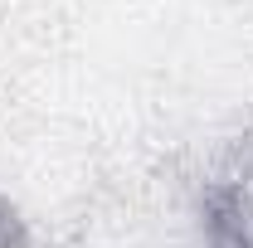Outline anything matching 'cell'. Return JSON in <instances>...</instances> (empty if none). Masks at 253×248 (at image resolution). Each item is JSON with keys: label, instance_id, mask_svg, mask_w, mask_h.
Wrapping results in <instances>:
<instances>
[{"label": "cell", "instance_id": "obj_1", "mask_svg": "<svg viewBox=\"0 0 253 248\" xmlns=\"http://www.w3.org/2000/svg\"><path fill=\"white\" fill-rule=\"evenodd\" d=\"M200 229L210 248H253V195L249 175L214 180L200 195Z\"/></svg>", "mask_w": 253, "mask_h": 248}, {"label": "cell", "instance_id": "obj_2", "mask_svg": "<svg viewBox=\"0 0 253 248\" xmlns=\"http://www.w3.org/2000/svg\"><path fill=\"white\" fill-rule=\"evenodd\" d=\"M25 244H30L25 219L15 214V205H10V200H0V248H25Z\"/></svg>", "mask_w": 253, "mask_h": 248}]
</instances>
